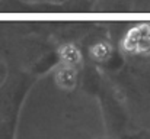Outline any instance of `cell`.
<instances>
[{
    "instance_id": "obj_1",
    "label": "cell",
    "mask_w": 150,
    "mask_h": 139,
    "mask_svg": "<svg viewBox=\"0 0 150 139\" xmlns=\"http://www.w3.org/2000/svg\"><path fill=\"white\" fill-rule=\"evenodd\" d=\"M122 48L133 54H150V23H142L128 31L122 39Z\"/></svg>"
},
{
    "instance_id": "obj_3",
    "label": "cell",
    "mask_w": 150,
    "mask_h": 139,
    "mask_svg": "<svg viewBox=\"0 0 150 139\" xmlns=\"http://www.w3.org/2000/svg\"><path fill=\"white\" fill-rule=\"evenodd\" d=\"M58 57H60V62L71 65L74 68H80L83 57L82 52L74 44H64L58 48Z\"/></svg>"
},
{
    "instance_id": "obj_4",
    "label": "cell",
    "mask_w": 150,
    "mask_h": 139,
    "mask_svg": "<svg viewBox=\"0 0 150 139\" xmlns=\"http://www.w3.org/2000/svg\"><path fill=\"white\" fill-rule=\"evenodd\" d=\"M112 54V48L109 44L106 42H98L91 48V55L95 61H99V62H103V61H108L109 57Z\"/></svg>"
},
{
    "instance_id": "obj_2",
    "label": "cell",
    "mask_w": 150,
    "mask_h": 139,
    "mask_svg": "<svg viewBox=\"0 0 150 139\" xmlns=\"http://www.w3.org/2000/svg\"><path fill=\"white\" fill-rule=\"evenodd\" d=\"M77 68L60 62V65L54 71V80L57 86H60L64 90H71L77 83Z\"/></svg>"
}]
</instances>
